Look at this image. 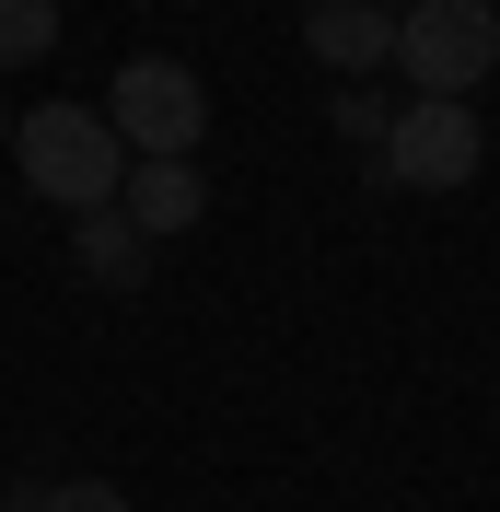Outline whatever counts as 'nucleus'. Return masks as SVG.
Masks as SVG:
<instances>
[{
  "label": "nucleus",
  "instance_id": "nucleus-4",
  "mask_svg": "<svg viewBox=\"0 0 500 512\" xmlns=\"http://www.w3.org/2000/svg\"><path fill=\"white\" fill-rule=\"evenodd\" d=\"M477 163H489V128H477V105H442V94H407L396 128H384L373 175L384 187H419V198H454L477 187Z\"/></svg>",
  "mask_w": 500,
  "mask_h": 512
},
{
  "label": "nucleus",
  "instance_id": "nucleus-11",
  "mask_svg": "<svg viewBox=\"0 0 500 512\" xmlns=\"http://www.w3.org/2000/svg\"><path fill=\"white\" fill-rule=\"evenodd\" d=\"M0 140H12V105H0Z\"/></svg>",
  "mask_w": 500,
  "mask_h": 512
},
{
  "label": "nucleus",
  "instance_id": "nucleus-10",
  "mask_svg": "<svg viewBox=\"0 0 500 512\" xmlns=\"http://www.w3.org/2000/svg\"><path fill=\"white\" fill-rule=\"evenodd\" d=\"M35 512H128V489H117V478H47Z\"/></svg>",
  "mask_w": 500,
  "mask_h": 512
},
{
  "label": "nucleus",
  "instance_id": "nucleus-3",
  "mask_svg": "<svg viewBox=\"0 0 500 512\" xmlns=\"http://www.w3.org/2000/svg\"><path fill=\"white\" fill-rule=\"evenodd\" d=\"M105 128L128 140V163H198L210 140V82L187 59H128L117 94H105Z\"/></svg>",
  "mask_w": 500,
  "mask_h": 512
},
{
  "label": "nucleus",
  "instance_id": "nucleus-8",
  "mask_svg": "<svg viewBox=\"0 0 500 512\" xmlns=\"http://www.w3.org/2000/svg\"><path fill=\"white\" fill-rule=\"evenodd\" d=\"M326 128H338L349 152H384V128H396V94H384V82H338V94H326Z\"/></svg>",
  "mask_w": 500,
  "mask_h": 512
},
{
  "label": "nucleus",
  "instance_id": "nucleus-2",
  "mask_svg": "<svg viewBox=\"0 0 500 512\" xmlns=\"http://www.w3.org/2000/svg\"><path fill=\"white\" fill-rule=\"evenodd\" d=\"M396 70H407V94L466 105L477 82L500 70V12L489 0H407L396 12Z\"/></svg>",
  "mask_w": 500,
  "mask_h": 512
},
{
  "label": "nucleus",
  "instance_id": "nucleus-7",
  "mask_svg": "<svg viewBox=\"0 0 500 512\" xmlns=\"http://www.w3.org/2000/svg\"><path fill=\"white\" fill-rule=\"evenodd\" d=\"M70 268L94 291H140L152 280V233H128V210H82L70 222Z\"/></svg>",
  "mask_w": 500,
  "mask_h": 512
},
{
  "label": "nucleus",
  "instance_id": "nucleus-5",
  "mask_svg": "<svg viewBox=\"0 0 500 512\" xmlns=\"http://www.w3.org/2000/svg\"><path fill=\"white\" fill-rule=\"evenodd\" d=\"M303 47H314V70L373 82V70H396V0H314V12H303Z\"/></svg>",
  "mask_w": 500,
  "mask_h": 512
},
{
  "label": "nucleus",
  "instance_id": "nucleus-9",
  "mask_svg": "<svg viewBox=\"0 0 500 512\" xmlns=\"http://www.w3.org/2000/svg\"><path fill=\"white\" fill-rule=\"evenodd\" d=\"M59 47V0H0V70H24Z\"/></svg>",
  "mask_w": 500,
  "mask_h": 512
},
{
  "label": "nucleus",
  "instance_id": "nucleus-6",
  "mask_svg": "<svg viewBox=\"0 0 500 512\" xmlns=\"http://www.w3.org/2000/svg\"><path fill=\"white\" fill-rule=\"evenodd\" d=\"M117 210H128V233L175 245V233H198V222H210V175H198V163H128Z\"/></svg>",
  "mask_w": 500,
  "mask_h": 512
},
{
  "label": "nucleus",
  "instance_id": "nucleus-1",
  "mask_svg": "<svg viewBox=\"0 0 500 512\" xmlns=\"http://www.w3.org/2000/svg\"><path fill=\"white\" fill-rule=\"evenodd\" d=\"M12 163L70 222L82 210H117V187H128V140L105 128V105H35V117H12Z\"/></svg>",
  "mask_w": 500,
  "mask_h": 512
}]
</instances>
